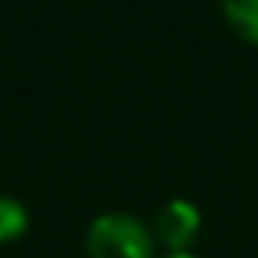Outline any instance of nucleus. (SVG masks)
Instances as JSON below:
<instances>
[{
	"instance_id": "f257e3e1",
	"label": "nucleus",
	"mask_w": 258,
	"mask_h": 258,
	"mask_svg": "<svg viewBox=\"0 0 258 258\" xmlns=\"http://www.w3.org/2000/svg\"><path fill=\"white\" fill-rule=\"evenodd\" d=\"M85 251L89 258H152L156 233L142 216L113 209V212H99L89 223Z\"/></svg>"
},
{
	"instance_id": "f03ea898",
	"label": "nucleus",
	"mask_w": 258,
	"mask_h": 258,
	"mask_svg": "<svg viewBox=\"0 0 258 258\" xmlns=\"http://www.w3.org/2000/svg\"><path fill=\"white\" fill-rule=\"evenodd\" d=\"M152 233L163 240L170 251H191V244L202 233V212L187 198H170L156 209L152 216Z\"/></svg>"
},
{
	"instance_id": "7ed1b4c3",
	"label": "nucleus",
	"mask_w": 258,
	"mask_h": 258,
	"mask_svg": "<svg viewBox=\"0 0 258 258\" xmlns=\"http://www.w3.org/2000/svg\"><path fill=\"white\" fill-rule=\"evenodd\" d=\"M219 11L240 39L258 43V0H219Z\"/></svg>"
},
{
	"instance_id": "20e7f679",
	"label": "nucleus",
	"mask_w": 258,
	"mask_h": 258,
	"mask_svg": "<svg viewBox=\"0 0 258 258\" xmlns=\"http://www.w3.org/2000/svg\"><path fill=\"white\" fill-rule=\"evenodd\" d=\"M29 226V209L15 195H0V240H15Z\"/></svg>"
},
{
	"instance_id": "39448f33",
	"label": "nucleus",
	"mask_w": 258,
	"mask_h": 258,
	"mask_svg": "<svg viewBox=\"0 0 258 258\" xmlns=\"http://www.w3.org/2000/svg\"><path fill=\"white\" fill-rule=\"evenodd\" d=\"M163 258H198V254H191V251H166Z\"/></svg>"
}]
</instances>
